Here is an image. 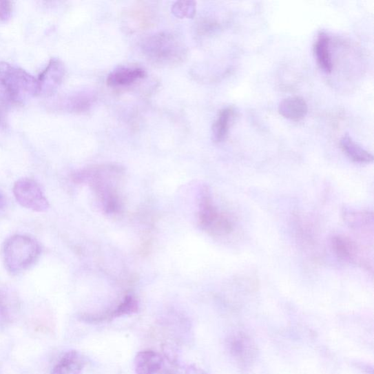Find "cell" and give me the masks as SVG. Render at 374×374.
Masks as SVG:
<instances>
[{"mask_svg":"<svg viewBox=\"0 0 374 374\" xmlns=\"http://www.w3.org/2000/svg\"><path fill=\"white\" fill-rule=\"evenodd\" d=\"M196 5L195 2H177L172 7V13L179 19H191L196 15Z\"/></svg>","mask_w":374,"mask_h":374,"instance_id":"20","label":"cell"},{"mask_svg":"<svg viewBox=\"0 0 374 374\" xmlns=\"http://www.w3.org/2000/svg\"><path fill=\"white\" fill-rule=\"evenodd\" d=\"M163 364L162 356L152 351L138 353L134 360L137 374H156L162 369Z\"/></svg>","mask_w":374,"mask_h":374,"instance_id":"11","label":"cell"},{"mask_svg":"<svg viewBox=\"0 0 374 374\" xmlns=\"http://www.w3.org/2000/svg\"><path fill=\"white\" fill-rule=\"evenodd\" d=\"M94 100V96L92 94L81 92L71 96L66 100L64 106L69 112L83 113L90 110Z\"/></svg>","mask_w":374,"mask_h":374,"instance_id":"18","label":"cell"},{"mask_svg":"<svg viewBox=\"0 0 374 374\" xmlns=\"http://www.w3.org/2000/svg\"><path fill=\"white\" fill-rule=\"evenodd\" d=\"M138 311V301L134 297L127 296L123 303L113 311L110 312L112 320L123 316L134 315Z\"/></svg>","mask_w":374,"mask_h":374,"instance_id":"19","label":"cell"},{"mask_svg":"<svg viewBox=\"0 0 374 374\" xmlns=\"http://www.w3.org/2000/svg\"><path fill=\"white\" fill-rule=\"evenodd\" d=\"M141 48L151 63L160 66L178 65L187 56L183 42L177 35L168 32L149 36L142 41Z\"/></svg>","mask_w":374,"mask_h":374,"instance_id":"2","label":"cell"},{"mask_svg":"<svg viewBox=\"0 0 374 374\" xmlns=\"http://www.w3.org/2000/svg\"><path fill=\"white\" fill-rule=\"evenodd\" d=\"M13 3L9 1H0V21H6L13 13Z\"/></svg>","mask_w":374,"mask_h":374,"instance_id":"21","label":"cell"},{"mask_svg":"<svg viewBox=\"0 0 374 374\" xmlns=\"http://www.w3.org/2000/svg\"><path fill=\"white\" fill-rule=\"evenodd\" d=\"M340 146L348 158L355 163L368 164L373 161V156L363 147H361L349 135L342 137L340 141Z\"/></svg>","mask_w":374,"mask_h":374,"instance_id":"15","label":"cell"},{"mask_svg":"<svg viewBox=\"0 0 374 374\" xmlns=\"http://www.w3.org/2000/svg\"><path fill=\"white\" fill-rule=\"evenodd\" d=\"M40 95L37 79L14 65L0 62V103L20 105Z\"/></svg>","mask_w":374,"mask_h":374,"instance_id":"1","label":"cell"},{"mask_svg":"<svg viewBox=\"0 0 374 374\" xmlns=\"http://www.w3.org/2000/svg\"><path fill=\"white\" fill-rule=\"evenodd\" d=\"M66 74V69L61 60L52 58L38 79L40 95H53L61 86Z\"/></svg>","mask_w":374,"mask_h":374,"instance_id":"8","label":"cell"},{"mask_svg":"<svg viewBox=\"0 0 374 374\" xmlns=\"http://www.w3.org/2000/svg\"><path fill=\"white\" fill-rule=\"evenodd\" d=\"M154 10L146 3H137L128 8L123 17L125 30L129 33L147 30L155 23Z\"/></svg>","mask_w":374,"mask_h":374,"instance_id":"7","label":"cell"},{"mask_svg":"<svg viewBox=\"0 0 374 374\" xmlns=\"http://www.w3.org/2000/svg\"><path fill=\"white\" fill-rule=\"evenodd\" d=\"M185 374H208L206 371L197 366L196 365L189 366L185 371Z\"/></svg>","mask_w":374,"mask_h":374,"instance_id":"22","label":"cell"},{"mask_svg":"<svg viewBox=\"0 0 374 374\" xmlns=\"http://www.w3.org/2000/svg\"><path fill=\"white\" fill-rule=\"evenodd\" d=\"M147 72L138 67H118L114 70L107 78V86L124 88L146 78Z\"/></svg>","mask_w":374,"mask_h":374,"instance_id":"10","label":"cell"},{"mask_svg":"<svg viewBox=\"0 0 374 374\" xmlns=\"http://www.w3.org/2000/svg\"><path fill=\"white\" fill-rule=\"evenodd\" d=\"M4 105L0 103V127H6L7 125L6 115Z\"/></svg>","mask_w":374,"mask_h":374,"instance_id":"23","label":"cell"},{"mask_svg":"<svg viewBox=\"0 0 374 374\" xmlns=\"http://www.w3.org/2000/svg\"><path fill=\"white\" fill-rule=\"evenodd\" d=\"M227 347L229 354L240 368L246 370L255 363L258 354L257 346L245 332L237 331L229 336Z\"/></svg>","mask_w":374,"mask_h":374,"instance_id":"6","label":"cell"},{"mask_svg":"<svg viewBox=\"0 0 374 374\" xmlns=\"http://www.w3.org/2000/svg\"><path fill=\"white\" fill-rule=\"evenodd\" d=\"M330 42L329 35L324 32H320L313 45V52H315L318 63L326 74H331L333 70Z\"/></svg>","mask_w":374,"mask_h":374,"instance_id":"13","label":"cell"},{"mask_svg":"<svg viewBox=\"0 0 374 374\" xmlns=\"http://www.w3.org/2000/svg\"><path fill=\"white\" fill-rule=\"evenodd\" d=\"M6 205V199L4 196L0 192V209H2Z\"/></svg>","mask_w":374,"mask_h":374,"instance_id":"24","label":"cell"},{"mask_svg":"<svg viewBox=\"0 0 374 374\" xmlns=\"http://www.w3.org/2000/svg\"><path fill=\"white\" fill-rule=\"evenodd\" d=\"M85 362L76 351L67 353L54 367L51 374H81Z\"/></svg>","mask_w":374,"mask_h":374,"instance_id":"16","label":"cell"},{"mask_svg":"<svg viewBox=\"0 0 374 374\" xmlns=\"http://www.w3.org/2000/svg\"><path fill=\"white\" fill-rule=\"evenodd\" d=\"M236 113L235 108L232 106L224 107L220 112L212 126V137L214 142L221 143L226 139Z\"/></svg>","mask_w":374,"mask_h":374,"instance_id":"14","label":"cell"},{"mask_svg":"<svg viewBox=\"0 0 374 374\" xmlns=\"http://www.w3.org/2000/svg\"><path fill=\"white\" fill-rule=\"evenodd\" d=\"M278 110L283 117L298 122L307 116L309 107L307 101L303 98L295 96L282 101Z\"/></svg>","mask_w":374,"mask_h":374,"instance_id":"12","label":"cell"},{"mask_svg":"<svg viewBox=\"0 0 374 374\" xmlns=\"http://www.w3.org/2000/svg\"><path fill=\"white\" fill-rule=\"evenodd\" d=\"M199 221L203 230L213 236H225L233 231V224L229 217L216 209L209 191H204L200 207Z\"/></svg>","mask_w":374,"mask_h":374,"instance_id":"4","label":"cell"},{"mask_svg":"<svg viewBox=\"0 0 374 374\" xmlns=\"http://www.w3.org/2000/svg\"><path fill=\"white\" fill-rule=\"evenodd\" d=\"M332 245L335 254L342 260L368 269L370 267L363 258L360 249L352 240L341 236H335L332 240Z\"/></svg>","mask_w":374,"mask_h":374,"instance_id":"9","label":"cell"},{"mask_svg":"<svg viewBox=\"0 0 374 374\" xmlns=\"http://www.w3.org/2000/svg\"><path fill=\"white\" fill-rule=\"evenodd\" d=\"M41 253V247L37 240L29 236L17 234L6 240L2 256L8 273L17 275L32 267Z\"/></svg>","mask_w":374,"mask_h":374,"instance_id":"3","label":"cell"},{"mask_svg":"<svg viewBox=\"0 0 374 374\" xmlns=\"http://www.w3.org/2000/svg\"><path fill=\"white\" fill-rule=\"evenodd\" d=\"M19 309L17 297L6 289H0V323L13 321Z\"/></svg>","mask_w":374,"mask_h":374,"instance_id":"17","label":"cell"},{"mask_svg":"<svg viewBox=\"0 0 374 374\" xmlns=\"http://www.w3.org/2000/svg\"><path fill=\"white\" fill-rule=\"evenodd\" d=\"M17 201L23 208L35 212H45L50 207L41 186L34 180L23 178L13 187Z\"/></svg>","mask_w":374,"mask_h":374,"instance_id":"5","label":"cell"}]
</instances>
